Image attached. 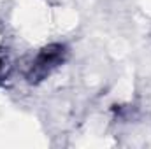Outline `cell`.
Listing matches in <instances>:
<instances>
[{
	"label": "cell",
	"instance_id": "1",
	"mask_svg": "<svg viewBox=\"0 0 151 149\" xmlns=\"http://www.w3.org/2000/svg\"><path fill=\"white\" fill-rule=\"evenodd\" d=\"M67 58V47L63 44H47L37 53V56L32 60L28 70H27V79L28 82L37 84L44 81L53 70H56Z\"/></svg>",
	"mask_w": 151,
	"mask_h": 149
},
{
	"label": "cell",
	"instance_id": "2",
	"mask_svg": "<svg viewBox=\"0 0 151 149\" xmlns=\"http://www.w3.org/2000/svg\"><path fill=\"white\" fill-rule=\"evenodd\" d=\"M2 74H4V60L0 58V77H2Z\"/></svg>",
	"mask_w": 151,
	"mask_h": 149
}]
</instances>
